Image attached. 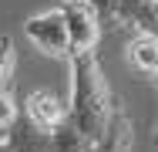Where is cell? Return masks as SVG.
Returning a JSON list of instances; mask_svg holds the SVG:
<instances>
[{
    "label": "cell",
    "instance_id": "cell-1",
    "mask_svg": "<svg viewBox=\"0 0 158 152\" xmlns=\"http://www.w3.org/2000/svg\"><path fill=\"white\" fill-rule=\"evenodd\" d=\"M67 64H71V101H67L64 122H71L81 135L98 142L101 132L108 128L111 115H114L118 101H114V95L104 81V68H101L94 51L71 54Z\"/></svg>",
    "mask_w": 158,
    "mask_h": 152
},
{
    "label": "cell",
    "instance_id": "cell-6",
    "mask_svg": "<svg viewBox=\"0 0 158 152\" xmlns=\"http://www.w3.org/2000/svg\"><path fill=\"white\" fill-rule=\"evenodd\" d=\"M24 115H27V125L40 128V132H51V128H57V125L64 122V115H67V105H64L54 91H47V88H34L31 95L24 98Z\"/></svg>",
    "mask_w": 158,
    "mask_h": 152
},
{
    "label": "cell",
    "instance_id": "cell-7",
    "mask_svg": "<svg viewBox=\"0 0 158 152\" xmlns=\"http://www.w3.org/2000/svg\"><path fill=\"white\" fill-rule=\"evenodd\" d=\"M131 145H135V125L125 115V108L118 105L111 122H108V128L101 132V139L94 142L91 152H131Z\"/></svg>",
    "mask_w": 158,
    "mask_h": 152
},
{
    "label": "cell",
    "instance_id": "cell-5",
    "mask_svg": "<svg viewBox=\"0 0 158 152\" xmlns=\"http://www.w3.org/2000/svg\"><path fill=\"white\" fill-rule=\"evenodd\" d=\"M101 24L131 30H155V0H88Z\"/></svg>",
    "mask_w": 158,
    "mask_h": 152
},
{
    "label": "cell",
    "instance_id": "cell-8",
    "mask_svg": "<svg viewBox=\"0 0 158 152\" xmlns=\"http://www.w3.org/2000/svg\"><path fill=\"white\" fill-rule=\"evenodd\" d=\"M128 64L135 71H141L145 78H152L158 71V41L155 30H131V41H128Z\"/></svg>",
    "mask_w": 158,
    "mask_h": 152
},
{
    "label": "cell",
    "instance_id": "cell-9",
    "mask_svg": "<svg viewBox=\"0 0 158 152\" xmlns=\"http://www.w3.org/2000/svg\"><path fill=\"white\" fill-rule=\"evenodd\" d=\"M17 118H20V115H17V105H14V98L0 91V139H3V135L14 128V122H17Z\"/></svg>",
    "mask_w": 158,
    "mask_h": 152
},
{
    "label": "cell",
    "instance_id": "cell-4",
    "mask_svg": "<svg viewBox=\"0 0 158 152\" xmlns=\"http://www.w3.org/2000/svg\"><path fill=\"white\" fill-rule=\"evenodd\" d=\"M24 34L34 47L47 58H57V61H67L71 58V44H67V27H64V17L57 7L51 10H40L24 20Z\"/></svg>",
    "mask_w": 158,
    "mask_h": 152
},
{
    "label": "cell",
    "instance_id": "cell-2",
    "mask_svg": "<svg viewBox=\"0 0 158 152\" xmlns=\"http://www.w3.org/2000/svg\"><path fill=\"white\" fill-rule=\"evenodd\" d=\"M91 149H94V142L88 135H81L71 122H61L51 132H40L17 118L14 128L0 139V152H91Z\"/></svg>",
    "mask_w": 158,
    "mask_h": 152
},
{
    "label": "cell",
    "instance_id": "cell-3",
    "mask_svg": "<svg viewBox=\"0 0 158 152\" xmlns=\"http://www.w3.org/2000/svg\"><path fill=\"white\" fill-rule=\"evenodd\" d=\"M64 17V27H67V44H71V54H88L98 51V41H101V20H98V10L88 0H61L57 3Z\"/></svg>",
    "mask_w": 158,
    "mask_h": 152
}]
</instances>
